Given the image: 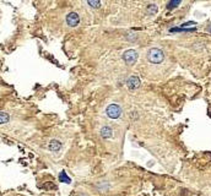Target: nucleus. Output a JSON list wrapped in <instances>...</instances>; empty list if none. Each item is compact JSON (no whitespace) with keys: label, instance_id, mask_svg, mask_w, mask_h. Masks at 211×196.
<instances>
[{"label":"nucleus","instance_id":"f8f14e48","mask_svg":"<svg viewBox=\"0 0 211 196\" xmlns=\"http://www.w3.org/2000/svg\"><path fill=\"white\" fill-rule=\"evenodd\" d=\"M147 14L148 15H155L156 12H157V6L156 5H148V8H147Z\"/></svg>","mask_w":211,"mask_h":196},{"label":"nucleus","instance_id":"0eeeda50","mask_svg":"<svg viewBox=\"0 0 211 196\" xmlns=\"http://www.w3.org/2000/svg\"><path fill=\"white\" fill-rule=\"evenodd\" d=\"M60 148H62V142H60L59 140L53 139V140L49 142V150H50L52 152H58Z\"/></svg>","mask_w":211,"mask_h":196},{"label":"nucleus","instance_id":"423d86ee","mask_svg":"<svg viewBox=\"0 0 211 196\" xmlns=\"http://www.w3.org/2000/svg\"><path fill=\"white\" fill-rule=\"evenodd\" d=\"M112 135H113V130H112L111 126L106 125V126L102 127V130H101V136H102L103 139H109V137H112Z\"/></svg>","mask_w":211,"mask_h":196},{"label":"nucleus","instance_id":"9d476101","mask_svg":"<svg viewBox=\"0 0 211 196\" xmlns=\"http://www.w3.org/2000/svg\"><path fill=\"white\" fill-rule=\"evenodd\" d=\"M87 4L94 9H98L101 6V0H87Z\"/></svg>","mask_w":211,"mask_h":196},{"label":"nucleus","instance_id":"20e7f679","mask_svg":"<svg viewBox=\"0 0 211 196\" xmlns=\"http://www.w3.org/2000/svg\"><path fill=\"white\" fill-rule=\"evenodd\" d=\"M66 23L70 27H76L80 23V16L76 12H70L66 16Z\"/></svg>","mask_w":211,"mask_h":196},{"label":"nucleus","instance_id":"39448f33","mask_svg":"<svg viewBox=\"0 0 211 196\" xmlns=\"http://www.w3.org/2000/svg\"><path fill=\"white\" fill-rule=\"evenodd\" d=\"M127 85L129 90H136L140 86V79L138 76H130L127 81Z\"/></svg>","mask_w":211,"mask_h":196},{"label":"nucleus","instance_id":"6e6552de","mask_svg":"<svg viewBox=\"0 0 211 196\" xmlns=\"http://www.w3.org/2000/svg\"><path fill=\"white\" fill-rule=\"evenodd\" d=\"M59 180L62 181V183H66V184H70V183H71V179L66 175L65 171H62V172H60V174H59Z\"/></svg>","mask_w":211,"mask_h":196},{"label":"nucleus","instance_id":"1a4fd4ad","mask_svg":"<svg viewBox=\"0 0 211 196\" xmlns=\"http://www.w3.org/2000/svg\"><path fill=\"white\" fill-rule=\"evenodd\" d=\"M180 3H182V0H171V2L167 4V9H168V10H172V9L177 8Z\"/></svg>","mask_w":211,"mask_h":196},{"label":"nucleus","instance_id":"f257e3e1","mask_svg":"<svg viewBox=\"0 0 211 196\" xmlns=\"http://www.w3.org/2000/svg\"><path fill=\"white\" fill-rule=\"evenodd\" d=\"M165 59V54L160 48H151L147 53V60L152 64H160Z\"/></svg>","mask_w":211,"mask_h":196},{"label":"nucleus","instance_id":"7ed1b4c3","mask_svg":"<svg viewBox=\"0 0 211 196\" xmlns=\"http://www.w3.org/2000/svg\"><path fill=\"white\" fill-rule=\"evenodd\" d=\"M106 113H107V115H108L111 119H118V118L120 117V114H122V108H120L119 104L113 103V104H109V106L107 107Z\"/></svg>","mask_w":211,"mask_h":196},{"label":"nucleus","instance_id":"f03ea898","mask_svg":"<svg viewBox=\"0 0 211 196\" xmlns=\"http://www.w3.org/2000/svg\"><path fill=\"white\" fill-rule=\"evenodd\" d=\"M139 58V54L135 49H128L123 53V60L127 65H134Z\"/></svg>","mask_w":211,"mask_h":196},{"label":"nucleus","instance_id":"ddd939ff","mask_svg":"<svg viewBox=\"0 0 211 196\" xmlns=\"http://www.w3.org/2000/svg\"><path fill=\"white\" fill-rule=\"evenodd\" d=\"M80 196H86V195H80Z\"/></svg>","mask_w":211,"mask_h":196},{"label":"nucleus","instance_id":"9b49d317","mask_svg":"<svg viewBox=\"0 0 211 196\" xmlns=\"http://www.w3.org/2000/svg\"><path fill=\"white\" fill-rule=\"evenodd\" d=\"M9 114L8 113H5V112H2L0 113V123L2 124H5V123H8L9 121Z\"/></svg>","mask_w":211,"mask_h":196}]
</instances>
